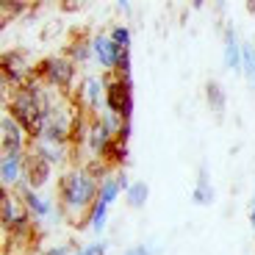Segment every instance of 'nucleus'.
<instances>
[{
	"label": "nucleus",
	"mask_w": 255,
	"mask_h": 255,
	"mask_svg": "<svg viewBox=\"0 0 255 255\" xmlns=\"http://www.w3.org/2000/svg\"><path fill=\"white\" fill-rule=\"evenodd\" d=\"M250 228H253V233H255V194H253V200H250Z\"/></svg>",
	"instance_id": "nucleus-29"
},
{
	"label": "nucleus",
	"mask_w": 255,
	"mask_h": 255,
	"mask_svg": "<svg viewBox=\"0 0 255 255\" xmlns=\"http://www.w3.org/2000/svg\"><path fill=\"white\" fill-rule=\"evenodd\" d=\"M22 180H25V155L0 153V183H3V189L14 191Z\"/></svg>",
	"instance_id": "nucleus-13"
},
{
	"label": "nucleus",
	"mask_w": 255,
	"mask_h": 255,
	"mask_svg": "<svg viewBox=\"0 0 255 255\" xmlns=\"http://www.w3.org/2000/svg\"><path fill=\"white\" fill-rule=\"evenodd\" d=\"M92 47H95V61L100 64L106 72H111V75H114L122 47H117V42L109 36V33H95V42H92Z\"/></svg>",
	"instance_id": "nucleus-14"
},
{
	"label": "nucleus",
	"mask_w": 255,
	"mask_h": 255,
	"mask_svg": "<svg viewBox=\"0 0 255 255\" xmlns=\"http://www.w3.org/2000/svg\"><path fill=\"white\" fill-rule=\"evenodd\" d=\"M106 250H109V244L103 242V239H95V242L83 244L81 253H83V255H106Z\"/></svg>",
	"instance_id": "nucleus-24"
},
{
	"label": "nucleus",
	"mask_w": 255,
	"mask_h": 255,
	"mask_svg": "<svg viewBox=\"0 0 255 255\" xmlns=\"http://www.w3.org/2000/svg\"><path fill=\"white\" fill-rule=\"evenodd\" d=\"M130 136H133V122H122L120 133H117V141H122V144H128V141H130Z\"/></svg>",
	"instance_id": "nucleus-27"
},
{
	"label": "nucleus",
	"mask_w": 255,
	"mask_h": 255,
	"mask_svg": "<svg viewBox=\"0 0 255 255\" xmlns=\"http://www.w3.org/2000/svg\"><path fill=\"white\" fill-rule=\"evenodd\" d=\"M14 191H17V197L22 200L25 211L33 217V222H45V219H58V217H64L61 208H58V203H50L47 197H42V191L31 189V186H25V183H19Z\"/></svg>",
	"instance_id": "nucleus-8"
},
{
	"label": "nucleus",
	"mask_w": 255,
	"mask_h": 255,
	"mask_svg": "<svg viewBox=\"0 0 255 255\" xmlns=\"http://www.w3.org/2000/svg\"><path fill=\"white\" fill-rule=\"evenodd\" d=\"M58 97H61V92L45 86V83L33 75L25 86H19V89L11 92V97L6 100V109L3 111L11 114L19 125L25 128V133L31 136V141H33L39 133H42L45 117H47V111L56 106Z\"/></svg>",
	"instance_id": "nucleus-1"
},
{
	"label": "nucleus",
	"mask_w": 255,
	"mask_h": 255,
	"mask_svg": "<svg viewBox=\"0 0 255 255\" xmlns=\"http://www.w3.org/2000/svg\"><path fill=\"white\" fill-rule=\"evenodd\" d=\"M0 225L3 233L11 239H28L33 230V217L25 211L22 200L17 197V191L3 189L0 191Z\"/></svg>",
	"instance_id": "nucleus-4"
},
{
	"label": "nucleus",
	"mask_w": 255,
	"mask_h": 255,
	"mask_svg": "<svg viewBox=\"0 0 255 255\" xmlns=\"http://www.w3.org/2000/svg\"><path fill=\"white\" fill-rule=\"evenodd\" d=\"M22 255H42V253H22Z\"/></svg>",
	"instance_id": "nucleus-31"
},
{
	"label": "nucleus",
	"mask_w": 255,
	"mask_h": 255,
	"mask_svg": "<svg viewBox=\"0 0 255 255\" xmlns=\"http://www.w3.org/2000/svg\"><path fill=\"white\" fill-rule=\"evenodd\" d=\"M92 42H95V36H89V33H78V36L70 39V45H67L64 56L70 58L75 67H83V64H89L92 58H95V47H92Z\"/></svg>",
	"instance_id": "nucleus-15"
},
{
	"label": "nucleus",
	"mask_w": 255,
	"mask_h": 255,
	"mask_svg": "<svg viewBox=\"0 0 255 255\" xmlns=\"http://www.w3.org/2000/svg\"><path fill=\"white\" fill-rule=\"evenodd\" d=\"M70 100L86 117H97L100 111H106V78L100 75H81L78 86L72 89Z\"/></svg>",
	"instance_id": "nucleus-6"
},
{
	"label": "nucleus",
	"mask_w": 255,
	"mask_h": 255,
	"mask_svg": "<svg viewBox=\"0 0 255 255\" xmlns=\"http://www.w3.org/2000/svg\"><path fill=\"white\" fill-rule=\"evenodd\" d=\"M31 150L53 166H67L75 158V147L72 144H61V141H50V139H33Z\"/></svg>",
	"instance_id": "nucleus-11"
},
{
	"label": "nucleus",
	"mask_w": 255,
	"mask_h": 255,
	"mask_svg": "<svg viewBox=\"0 0 255 255\" xmlns=\"http://www.w3.org/2000/svg\"><path fill=\"white\" fill-rule=\"evenodd\" d=\"M75 247H67V244H56V247H47L42 250V255H72Z\"/></svg>",
	"instance_id": "nucleus-28"
},
{
	"label": "nucleus",
	"mask_w": 255,
	"mask_h": 255,
	"mask_svg": "<svg viewBox=\"0 0 255 255\" xmlns=\"http://www.w3.org/2000/svg\"><path fill=\"white\" fill-rule=\"evenodd\" d=\"M191 203L194 205H211L214 203V186H211V172H208L205 164H200V169H197V183L191 189Z\"/></svg>",
	"instance_id": "nucleus-17"
},
{
	"label": "nucleus",
	"mask_w": 255,
	"mask_h": 255,
	"mask_svg": "<svg viewBox=\"0 0 255 255\" xmlns=\"http://www.w3.org/2000/svg\"><path fill=\"white\" fill-rule=\"evenodd\" d=\"M58 208L61 214L70 222L81 225L86 222V214L89 208L95 205L97 200V191H100V180L86 169V164H75V166H67L58 178Z\"/></svg>",
	"instance_id": "nucleus-2"
},
{
	"label": "nucleus",
	"mask_w": 255,
	"mask_h": 255,
	"mask_svg": "<svg viewBox=\"0 0 255 255\" xmlns=\"http://www.w3.org/2000/svg\"><path fill=\"white\" fill-rule=\"evenodd\" d=\"M122 255H158V250L150 244H136V247H128Z\"/></svg>",
	"instance_id": "nucleus-26"
},
{
	"label": "nucleus",
	"mask_w": 255,
	"mask_h": 255,
	"mask_svg": "<svg viewBox=\"0 0 255 255\" xmlns=\"http://www.w3.org/2000/svg\"><path fill=\"white\" fill-rule=\"evenodd\" d=\"M36 78L45 86H50V89L61 92V95H72V89L78 86V67L70 61V58L64 56H45L42 61L36 64Z\"/></svg>",
	"instance_id": "nucleus-3"
},
{
	"label": "nucleus",
	"mask_w": 255,
	"mask_h": 255,
	"mask_svg": "<svg viewBox=\"0 0 255 255\" xmlns=\"http://www.w3.org/2000/svg\"><path fill=\"white\" fill-rule=\"evenodd\" d=\"M0 72H3V83L11 86L14 92L19 86H25L36 75V67H31V61H28V56L22 50H6L3 58H0Z\"/></svg>",
	"instance_id": "nucleus-7"
},
{
	"label": "nucleus",
	"mask_w": 255,
	"mask_h": 255,
	"mask_svg": "<svg viewBox=\"0 0 255 255\" xmlns=\"http://www.w3.org/2000/svg\"><path fill=\"white\" fill-rule=\"evenodd\" d=\"M205 106L211 109L214 117H222L228 111V95H225L222 83L219 81H208L205 83Z\"/></svg>",
	"instance_id": "nucleus-18"
},
{
	"label": "nucleus",
	"mask_w": 255,
	"mask_h": 255,
	"mask_svg": "<svg viewBox=\"0 0 255 255\" xmlns=\"http://www.w3.org/2000/svg\"><path fill=\"white\" fill-rule=\"evenodd\" d=\"M242 75L255 89V45L253 42H242Z\"/></svg>",
	"instance_id": "nucleus-21"
},
{
	"label": "nucleus",
	"mask_w": 255,
	"mask_h": 255,
	"mask_svg": "<svg viewBox=\"0 0 255 255\" xmlns=\"http://www.w3.org/2000/svg\"><path fill=\"white\" fill-rule=\"evenodd\" d=\"M225 67L230 72H242V39H239L236 28H225Z\"/></svg>",
	"instance_id": "nucleus-16"
},
{
	"label": "nucleus",
	"mask_w": 255,
	"mask_h": 255,
	"mask_svg": "<svg viewBox=\"0 0 255 255\" xmlns=\"http://www.w3.org/2000/svg\"><path fill=\"white\" fill-rule=\"evenodd\" d=\"M25 8H28V3H22V0H3V14H19Z\"/></svg>",
	"instance_id": "nucleus-25"
},
{
	"label": "nucleus",
	"mask_w": 255,
	"mask_h": 255,
	"mask_svg": "<svg viewBox=\"0 0 255 255\" xmlns=\"http://www.w3.org/2000/svg\"><path fill=\"white\" fill-rule=\"evenodd\" d=\"M114 141H117V136L111 133V130L103 125L97 117H92L89 130H86V141H83L89 158H103V161H106V155H109V150L114 147Z\"/></svg>",
	"instance_id": "nucleus-10"
},
{
	"label": "nucleus",
	"mask_w": 255,
	"mask_h": 255,
	"mask_svg": "<svg viewBox=\"0 0 255 255\" xmlns=\"http://www.w3.org/2000/svg\"><path fill=\"white\" fill-rule=\"evenodd\" d=\"M0 147H3V153H14V155H25L31 150V136L6 111L0 117Z\"/></svg>",
	"instance_id": "nucleus-9"
},
{
	"label": "nucleus",
	"mask_w": 255,
	"mask_h": 255,
	"mask_svg": "<svg viewBox=\"0 0 255 255\" xmlns=\"http://www.w3.org/2000/svg\"><path fill=\"white\" fill-rule=\"evenodd\" d=\"M122 194V189H120V183H117V175L111 172L109 178H103L100 180V191H97V197L103 200V203H117V197Z\"/></svg>",
	"instance_id": "nucleus-22"
},
{
	"label": "nucleus",
	"mask_w": 255,
	"mask_h": 255,
	"mask_svg": "<svg viewBox=\"0 0 255 255\" xmlns=\"http://www.w3.org/2000/svg\"><path fill=\"white\" fill-rule=\"evenodd\" d=\"M122 197H125L128 208H144V205L150 203V183H147V180H133Z\"/></svg>",
	"instance_id": "nucleus-20"
},
{
	"label": "nucleus",
	"mask_w": 255,
	"mask_h": 255,
	"mask_svg": "<svg viewBox=\"0 0 255 255\" xmlns=\"http://www.w3.org/2000/svg\"><path fill=\"white\" fill-rule=\"evenodd\" d=\"M106 111L117 114L122 122H133V78H106Z\"/></svg>",
	"instance_id": "nucleus-5"
},
{
	"label": "nucleus",
	"mask_w": 255,
	"mask_h": 255,
	"mask_svg": "<svg viewBox=\"0 0 255 255\" xmlns=\"http://www.w3.org/2000/svg\"><path fill=\"white\" fill-rule=\"evenodd\" d=\"M109 36L117 42V47H122V50H130V45H133V36H130V28L128 25H114L109 31Z\"/></svg>",
	"instance_id": "nucleus-23"
},
{
	"label": "nucleus",
	"mask_w": 255,
	"mask_h": 255,
	"mask_svg": "<svg viewBox=\"0 0 255 255\" xmlns=\"http://www.w3.org/2000/svg\"><path fill=\"white\" fill-rule=\"evenodd\" d=\"M53 178V164H47L42 155H36L33 150H28L25 153V180L22 183L31 186V189L42 191L47 183H50Z\"/></svg>",
	"instance_id": "nucleus-12"
},
{
	"label": "nucleus",
	"mask_w": 255,
	"mask_h": 255,
	"mask_svg": "<svg viewBox=\"0 0 255 255\" xmlns=\"http://www.w3.org/2000/svg\"><path fill=\"white\" fill-rule=\"evenodd\" d=\"M117 6H120V11H122V14H130V6H133V3H128V0H120Z\"/></svg>",
	"instance_id": "nucleus-30"
},
{
	"label": "nucleus",
	"mask_w": 255,
	"mask_h": 255,
	"mask_svg": "<svg viewBox=\"0 0 255 255\" xmlns=\"http://www.w3.org/2000/svg\"><path fill=\"white\" fill-rule=\"evenodd\" d=\"M109 203H103L100 197L95 200V205L89 208V214H86V222H83V228L86 230H95V236H100L103 230H106V225H109Z\"/></svg>",
	"instance_id": "nucleus-19"
}]
</instances>
